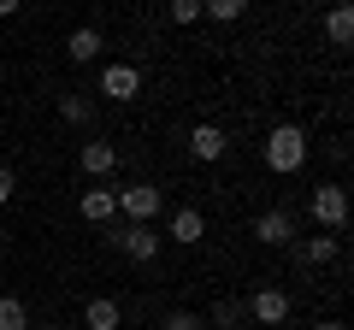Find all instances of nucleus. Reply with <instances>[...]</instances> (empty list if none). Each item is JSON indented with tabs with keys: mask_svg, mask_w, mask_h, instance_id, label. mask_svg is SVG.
<instances>
[{
	"mask_svg": "<svg viewBox=\"0 0 354 330\" xmlns=\"http://www.w3.org/2000/svg\"><path fill=\"white\" fill-rule=\"evenodd\" d=\"M301 165H307V130L301 124H272L266 130V171L295 177Z\"/></svg>",
	"mask_w": 354,
	"mask_h": 330,
	"instance_id": "f257e3e1",
	"label": "nucleus"
},
{
	"mask_svg": "<svg viewBox=\"0 0 354 330\" xmlns=\"http://www.w3.org/2000/svg\"><path fill=\"white\" fill-rule=\"evenodd\" d=\"M307 213H313V224L325 230V236L348 230V195H342V183H319V189L307 195Z\"/></svg>",
	"mask_w": 354,
	"mask_h": 330,
	"instance_id": "f03ea898",
	"label": "nucleus"
},
{
	"mask_svg": "<svg viewBox=\"0 0 354 330\" xmlns=\"http://www.w3.org/2000/svg\"><path fill=\"white\" fill-rule=\"evenodd\" d=\"M118 195V213L130 218V224H153V218L165 213V189L160 183H130V189H113Z\"/></svg>",
	"mask_w": 354,
	"mask_h": 330,
	"instance_id": "7ed1b4c3",
	"label": "nucleus"
},
{
	"mask_svg": "<svg viewBox=\"0 0 354 330\" xmlns=\"http://www.w3.org/2000/svg\"><path fill=\"white\" fill-rule=\"evenodd\" d=\"M254 236H260L266 248H295V213H290V206L260 213V218H254Z\"/></svg>",
	"mask_w": 354,
	"mask_h": 330,
	"instance_id": "20e7f679",
	"label": "nucleus"
},
{
	"mask_svg": "<svg viewBox=\"0 0 354 330\" xmlns=\"http://www.w3.org/2000/svg\"><path fill=\"white\" fill-rule=\"evenodd\" d=\"M248 318H254V324H266V330H278L283 318H290V295H283V289H260V295H248Z\"/></svg>",
	"mask_w": 354,
	"mask_h": 330,
	"instance_id": "39448f33",
	"label": "nucleus"
},
{
	"mask_svg": "<svg viewBox=\"0 0 354 330\" xmlns=\"http://www.w3.org/2000/svg\"><path fill=\"white\" fill-rule=\"evenodd\" d=\"M101 95H113V101H136V95H142V71L124 65V59H113L101 71Z\"/></svg>",
	"mask_w": 354,
	"mask_h": 330,
	"instance_id": "423d86ee",
	"label": "nucleus"
},
{
	"mask_svg": "<svg viewBox=\"0 0 354 330\" xmlns=\"http://www.w3.org/2000/svg\"><path fill=\"white\" fill-rule=\"evenodd\" d=\"M77 171H83V177H113V171H118V148H113V142H83Z\"/></svg>",
	"mask_w": 354,
	"mask_h": 330,
	"instance_id": "0eeeda50",
	"label": "nucleus"
},
{
	"mask_svg": "<svg viewBox=\"0 0 354 330\" xmlns=\"http://www.w3.org/2000/svg\"><path fill=\"white\" fill-rule=\"evenodd\" d=\"M118 248H124L136 266H148V260H160V230L153 224H130L124 236H118Z\"/></svg>",
	"mask_w": 354,
	"mask_h": 330,
	"instance_id": "6e6552de",
	"label": "nucleus"
},
{
	"mask_svg": "<svg viewBox=\"0 0 354 330\" xmlns=\"http://www.w3.org/2000/svg\"><path fill=\"white\" fill-rule=\"evenodd\" d=\"M77 213H83L88 224H113L118 218V195L113 189H83L77 195Z\"/></svg>",
	"mask_w": 354,
	"mask_h": 330,
	"instance_id": "1a4fd4ad",
	"label": "nucleus"
},
{
	"mask_svg": "<svg viewBox=\"0 0 354 330\" xmlns=\"http://www.w3.org/2000/svg\"><path fill=\"white\" fill-rule=\"evenodd\" d=\"M101 48H106V36L95 24H83V30H71V36H65V53H71V65H95L101 59Z\"/></svg>",
	"mask_w": 354,
	"mask_h": 330,
	"instance_id": "9d476101",
	"label": "nucleus"
},
{
	"mask_svg": "<svg viewBox=\"0 0 354 330\" xmlns=\"http://www.w3.org/2000/svg\"><path fill=\"white\" fill-rule=\"evenodd\" d=\"M225 148H230V142H225V130H218V124H195V130H189V153H195L201 165L225 159Z\"/></svg>",
	"mask_w": 354,
	"mask_h": 330,
	"instance_id": "9b49d317",
	"label": "nucleus"
},
{
	"mask_svg": "<svg viewBox=\"0 0 354 330\" xmlns=\"http://www.w3.org/2000/svg\"><path fill=\"white\" fill-rule=\"evenodd\" d=\"M124 324V307L113 301V295H95V301L83 307V330H118Z\"/></svg>",
	"mask_w": 354,
	"mask_h": 330,
	"instance_id": "f8f14e48",
	"label": "nucleus"
},
{
	"mask_svg": "<svg viewBox=\"0 0 354 330\" xmlns=\"http://www.w3.org/2000/svg\"><path fill=\"white\" fill-rule=\"evenodd\" d=\"M248 324V301H236V295H218L213 313H207V330H242Z\"/></svg>",
	"mask_w": 354,
	"mask_h": 330,
	"instance_id": "ddd939ff",
	"label": "nucleus"
},
{
	"mask_svg": "<svg viewBox=\"0 0 354 330\" xmlns=\"http://www.w3.org/2000/svg\"><path fill=\"white\" fill-rule=\"evenodd\" d=\"M337 254H342V242H337V236H325V230H319V236H307L301 248H295V260H301V266H330Z\"/></svg>",
	"mask_w": 354,
	"mask_h": 330,
	"instance_id": "4468645a",
	"label": "nucleus"
},
{
	"mask_svg": "<svg viewBox=\"0 0 354 330\" xmlns=\"http://www.w3.org/2000/svg\"><path fill=\"white\" fill-rule=\"evenodd\" d=\"M171 236L183 242V248H195V242L207 236V218L195 213V206H177V213H171Z\"/></svg>",
	"mask_w": 354,
	"mask_h": 330,
	"instance_id": "2eb2a0df",
	"label": "nucleus"
},
{
	"mask_svg": "<svg viewBox=\"0 0 354 330\" xmlns=\"http://www.w3.org/2000/svg\"><path fill=\"white\" fill-rule=\"evenodd\" d=\"M325 36H330V48H348L354 41V12L348 6H330L325 12Z\"/></svg>",
	"mask_w": 354,
	"mask_h": 330,
	"instance_id": "dca6fc26",
	"label": "nucleus"
},
{
	"mask_svg": "<svg viewBox=\"0 0 354 330\" xmlns=\"http://www.w3.org/2000/svg\"><path fill=\"white\" fill-rule=\"evenodd\" d=\"M59 118L65 124H95V101L88 95H59Z\"/></svg>",
	"mask_w": 354,
	"mask_h": 330,
	"instance_id": "f3484780",
	"label": "nucleus"
},
{
	"mask_svg": "<svg viewBox=\"0 0 354 330\" xmlns=\"http://www.w3.org/2000/svg\"><path fill=\"white\" fill-rule=\"evenodd\" d=\"M0 330H30V307L18 295H0Z\"/></svg>",
	"mask_w": 354,
	"mask_h": 330,
	"instance_id": "a211bd4d",
	"label": "nucleus"
},
{
	"mask_svg": "<svg viewBox=\"0 0 354 330\" xmlns=\"http://www.w3.org/2000/svg\"><path fill=\"white\" fill-rule=\"evenodd\" d=\"M242 12H248L242 0H201V18H213V24H236Z\"/></svg>",
	"mask_w": 354,
	"mask_h": 330,
	"instance_id": "6ab92c4d",
	"label": "nucleus"
},
{
	"mask_svg": "<svg viewBox=\"0 0 354 330\" xmlns=\"http://www.w3.org/2000/svg\"><path fill=\"white\" fill-rule=\"evenodd\" d=\"M201 18V0H171V24L183 30V24H195Z\"/></svg>",
	"mask_w": 354,
	"mask_h": 330,
	"instance_id": "aec40b11",
	"label": "nucleus"
},
{
	"mask_svg": "<svg viewBox=\"0 0 354 330\" xmlns=\"http://www.w3.org/2000/svg\"><path fill=\"white\" fill-rule=\"evenodd\" d=\"M165 330H207V318L201 313H171V318H165Z\"/></svg>",
	"mask_w": 354,
	"mask_h": 330,
	"instance_id": "412c9836",
	"label": "nucleus"
},
{
	"mask_svg": "<svg viewBox=\"0 0 354 330\" xmlns=\"http://www.w3.org/2000/svg\"><path fill=\"white\" fill-rule=\"evenodd\" d=\"M12 195H18V177H12V165H0V206L12 201Z\"/></svg>",
	"mask_w": 354,
	"mask_h": 330,
	"instance_id": "4be33fe9",
	"label": "nucleus"
},
{
	"mask_svg": "<svg viewBox=\"0 0 354 330\" xmlns=\"http://www.w3.org/2000/svg\"><path fill=\"white\" fill-rule=\"evenodd\" d=\"M0 18H18V0H0Z\"/></svg>",
	"mask_w": 354,
	"mask_h": 330,
	"instance_id": "5701e85b",
	"label": "nucleus"
},
{
	"mask_svg": "<svg viewBox=\"0 0 354 330\" xmlns=\"http://www.w3.org/2000/svg\"><path fill=\"white\" fill-rule=\"evenodd\" d=\"M313 330H342V324H337V318H325V324H313Z\"/></svg>",
	"mask_w": 354,
	"mask_h": 330,
	"instance_id": "b1692460",
	"label": "nucleus"
},
{
	"mask_svg": "<svg viewBox=\"0 0 354 330\" xmlns=\"http://www.w3.org/2000/svg\"><path fill=\"white\" fill-rule=\"evenodd\" d=\"M0 248H6V224H0Z\"/></svg>",
	"mask_w": 354,
	"mask_h": 330,
	"instance_id": "393cba45",
	"label": "nucleus"
},
{
	"mask_svg": "<svg viewBox=\"0 0 354 330\" xmlns=\"http://www.w3.org/2000/svg\"><path fill=\"white\" fill-rule=\"evenodd\" d=\"M36 330H59V324H36Z\"/></svg>",
	"mask_w": 354,
	"mask_h": 330,
	"instance_id": "a878e982",
	"label": "nucleus"
}]
</instances>
